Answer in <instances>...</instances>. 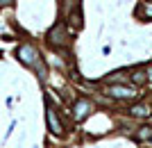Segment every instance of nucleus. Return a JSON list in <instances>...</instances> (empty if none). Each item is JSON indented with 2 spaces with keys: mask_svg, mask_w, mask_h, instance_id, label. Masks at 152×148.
I'll return each mask as SVG.
<instances>
[{
  "mask_svg": "<svg viewBox=\"0 0 152 148\" xmlns=\"http://www.w3.org/2000/svg\"><path fill=\"white\" fill-rule=\"evenodd\" d=\"M145 14H148V16H152V5H148V7H145Z\"/></svg>",
  "mask_w": 152,
  "mask_h": 148,
  "instance_id": "nucleus-9",
  "label": "nucleus"
},
{
  "mask_svg": "<svg viewBox=\"0 0 152 148\" xmlns=\"http://www.w3.org/2000/svg\"><path fill=\"white\" fill-rule=\"evenodd\" d=\"M0 5H12V0H0Z\"/></svg>",
  "mask_w": 152,
  "mask_h": 148,
  "instance_id": "nucleus-10",
  "label": "nucleus"
},
{
  "mask_svg": "<svg viewBox=\"0 0 152 148\" xmlns=\"http://www.w3.org/2000/svg\"><path fill=\"white\" fill-rule=\"evenodd\" d=\"M129 114H132V116H148V107H143V105H134L132 110H129Z\"/></svg>",
  "mask_w": 152,
  "mask_h": 148,
  "instance_id": "nucleus-6",
  "label": "nucleus"
},
{
  "mask_svg": "<svg viewBox=\"0 0 152 148\" xmlns=\"http://www.w3.org/2000/svg\"><path fill=\"white\" fill-rule=\"evenodd\" d=\"M132 80H134L136 84H143V82H145V71H141V68H136V71L132 73Z\"/></svg>",
  "mask_w": 152,
  "mask_h": 148,
  "instance_id": "nucleus-7",
  "label": "nucleus"
},
{
  "mask_svg": "<svg viewBox=\"0 0 152 148\" xmlns=\"http://www.w3.org/2000/svg\"><path fill=\"white\" fill-rule=\"evenodd\" d=\"M148 77H150V80H152V66H150V68H148Z\"/></svg>",
  "mask_w": 152,
  "mask_h": 148,
  "instance_id": "nucleus-11",
  "label": "nucleus"
},
{
  "mask_svg": "<svg viewBox=\"0 0 152 148\" xmlns=\"http://www.w3.org/2000/svg\"><path fill=\"white\" fill-rule=\"evenodd\" d=\"M89 112H91V103L82 98V100H77V103H75V110H73V116H75V121H82V119H84L86 114H89Z\"/></svg>",
  "mask_w": 152,
  "mask_h": 148,
  "instance_id": "nucleus-3",
  "label": "nucleus"
},
{
  "mask_svg": "<svg viewBox=\"0 0 152 148\" xmlns=\"http://www.w3.org/2000/svg\"><path fill=\"white\" fill-rule=\"evenodd\" d=\"M109 96H114V98H132L134 96V89L132 87H123V84H111L107 89Z\"/></svg>",
  "mask_w": 152,
  "mask_h": 148,
  "instance_id": "nucleus-2",
  "label": "nucleus"
},
{
  "mask_svg": "<svg viewBox=\"0 0 152 148\" xmlns=\"http://www.w3.org/2000/svg\"><path fill=\"white\" fill-rule=\"evenodd\" d=\"M141 139H152V128H148V130H141Z\"/></svg>",
  "mask_w": 152,
  "mask_h": 148,
  "instance_id": "nucleus-8",
  "label": "nucleus"
},
{
  "mask_svg": "<svg viewBox=\"0 0 152 148\" xmlns=\"http://www.w3.org/2000/svg\"><path fill=\"white\" fill-rule=\"evenodd\" d=\"M48 125H50V132H55V135L61 132V123H59V119L55 116L52 110H48Z\"/></svg>",
  "mask_w": 152,
  "mask_h": 148,
  "instance_id": "nucleus-5",
  "label": "nucleus"
},
{
  "mask_svg": "<svg viewBox=\"0 0 152 148\" xmlns=\"http://www.w3.org/2000/svg\"><path fill=\"white\" fill-rule=\"evenodd\" d=\"M18 59L23 62V64L34 66V64H39V52L34 50L30 43H25V46H20V48H18Z\"/></svg>",
  "mask_w": 152,
  "mask_h": 148,
  "instance_id": "nucleus-1",
  "label": "nucleus"
},
{
  "mask_svg": "<svg viewBox=\"0 0 152 148\" xmlns=\"http://www.w3.org/2000/svg\"><path fill=\"white\" fill-rule=\"evenodd\" d=\"M48 37H50V41H52V43H57V46H64V43H66V32H64V25H57V27H52Z\"/></svg>",
  "mask_w": 152,
  "mask_h": 148,
  "instance_id": "nucleus-4",
  "label": "nucleus"
}]
</instances>
